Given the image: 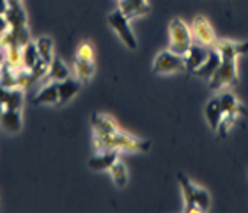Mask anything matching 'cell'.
<instances>
[{"label":"cell","instance_id":"cell-1","mask_svg":"<svg viewBox=\"0 0 248 213\" xmlns=\"http://www.w3.org/2000/svg\"><path fill=\"white\" fill-rule=\"evenodd\" d=\"M215 48L220 52L222 63L218 66L211 78H209V89L220 91V89L238 83V57L248 52L247 43H232V41H217Z\"/></svg>","mask_w":248,"mask_h":213},{"label":"cell","instance_id":"cell-2","mask_svg":"<svg viewBox=\"0 0 248 213\" xmlns=\"http://www.w3.org/2000/svg\"><path fill=\"white\" fill-rule=\"evenodd\" d=\"M94 147L96 151H147L151 147L149 141H142L137 137L129 135L126 131H114V133H107V135H94Z\"/></svg>","mask_w":248,"mask_h":213},{"label":"cell","instance_id":"cell-3","mask_svg":"<svg viewBox=\"0 0 248 213\" xmlns=\"http://www.w3.org/2000/svg\"><path fill=\"white\" fill-rule=\"evenodd\" d=\"M169 36H170L169 50H172L177 55H186L193 43V37H191V29L186 25L185 20L174 18L169 25Z\"/></svg>","mask_w":248,"mask_h":213},{"label":"cell","instance_id":"cell-4","mask_svg":"<svg viewBox=\"0 0 248 213\" xmlns=\"http://www.w3.org/2000/svg\"><path fill=\"white\" fill-rule=\"evenodd\" d=\"M107 21H108L110 27L114 29L115 34L121 37V41H123L129 50H137L139 43H137L133 31H131V27H129V20L126 18V15H124L119 7L115 11H112V13L107 16Z\"/></svg>","mask_w":248,"mask_h":213},{"label":"cell","instance_id":"cell-5","mask_svg":"<svg viewBox=\"0 0 248 213\" xmlns=\"http://www.w3.org/2000/svg\"><path fill=\"white\" fill-rule=\"evenodd\" d=\"M185 69V55H177L172 50H161L153 63V71L156 75H172V73H179Z\"/></svg>","mask_w":248,"mask_h":213},{"label":"cell","instance_id":"cell-6","mask_svg":"<svg viewBox=\"0 0 248 213\" xmlns=\"http://www.w3.org/2000/svg\"><path fill=\"white\" fill-rule=\"evenodd\" d=\"M96 64H94V50L89 43H82L78 47L77 59H75V73L80 82H89L94 75Z\"/></svg>","mask_w":248,"mask_h":213},{"label":"cell","instance_id":"cell-7","mask_svg":"<svg viewBox=\"0 0 248 213\" xmlns=\"http://www.w3.org/2000/svg\"><path fill=\"white\" fill-rule=\"evenodd\" d=\"M191 37L193 43L204 45V47H215L217 43V34L213 31L211 23L204 16H195L191 21Z\"/></svg>","mask_w":248,"mask_h":213},{"label":"cell","instance_id":"cell-8","mask_svg":"<svg viewBox=\"0 0 248 213\" xmlns=\"http://www.w3.org/2000/svg\"><path fill=\"white\" fill-rule=\"evenodd\" d=\"M207 53H209V47H204V45H199V43H191L190 50L185 55L186 69L195 71L197 68H201L204 61L207 59Z\"/></svg>","mask_w":248,"mask_h":213},{"label":"cell","instance_id":"cell-9","mask_svg":"<svg viewBox=\"0 0 248 213\" xmlns=\"http://www.w3.org/2000/svg\"><path fill=\"white\" fill-rule=\"evenodd\" d=\"M115 160H119V151L117 149L99 151L98 155L89 160V167L94 171H110V167L114 165Z\"/></svg>","mask_w":248,"mask_h":213},{"label":"cell","instance_id":"cell-10","mask_svg":"<svg viewBox=\"0 0 248 213\" xmlns=\"http://www.w3.org/2000/svg\"><path fill=\"white\" fill-rule=\"evenodd\" d=\"M0 128L7 133H18L21 130V110L4 109L0 115Z\"/></svg>","mask_w":248,"mask_h":213},{"label":"cell","instance_id":"cell-11","mask_svg":"<svg viewBox=\"0 0 248 213\" xmlns=\"http://www.w3.org/2000/svg\"><path fill=\"white\" fill-rule=\"evenodd\" d=\"M220 63H222V57H220V52H218L215 47H209V53H207V59L204 61V64H202L201 68H197L195 75H199V77L202 78H209L215 75V71L218 69V66H220Z\"/></svg>","mask_w":248,"mask_h":213},{"label":"cell","instance_id":"cell-12","mask_svg":"<svg viewBox=\"0 0 248 213\" xmlns=\"http://www.w3.org/2000/svg\"><path fill=\"white\" fill-rule=\"evenodd\" d=\"M82 87V82L78 80V78H66V80H62L59 82V105H66L69 103L75 96L78 94Z\"/></svg>","mask_w":248,"mask_h":213},{"label":"cell","instance_id":"cell-13","mask_svg":"<svg viewBox=\"0 0 248 213\" xmlns=\"http://www.w3.org/2000/svg\"><path fill=\"white\" fill-rule=\"evenodd\" d=\"M32 101L36 105H59V82H46Z\"/></svg>","mask_w":248,"mask_h":213},{"label":"cell","instance_id":"cell-14","mask_svg":"<svg viewBox=\"0 0 248 213\" xmlns=\"http://www.w3.org/2000/svg\"><path fill=\"white\" fill-rule=\"evenodd\" d=\"M93 130H94V135H107V133L117 131L119 126H117L114 117L98 112V114L93 115Z\"/></svg>","mask_w":248,"mask_h":213},{"label":"cell","instance_id":"cell-15","mask_svg":"<svg viewBox=\"0 0 248 213\" xmlns=\"http://www.w3.org/2000/svg\"><path fill=\"white\" fill-rule=\"evenodd\" d=\"M177 180H179V185L183 188V196H185V212H193V213H201V210L197 208L195 204V194H193V183L188 180V178L179 172L177 174Z\"/></svg>","mask_w":248,"mask_h":213},{"label":"cell","instance_id":"cell-16","mask_svg":"<svg viewBox=\"0 0 248 213\" xmlns=\"http://www.w3.org/2000/svg\"><path fill=\"white\" fill-rule=\"evenodd\" d=\"M69 77H71V73H69V68L66 66V63L59 57H53L45 80L46 82H62V80H66Z\"/></svg>","mask_w":248,"mask_h":213},{"label":"cell","instance_id":"cell-17","mask_svg":"<svg viewBox=\"0 0 248 213\" xmlns=\"http://www.w3.org/2000/svg\"><path fill=\"white\" fill-rule=\"evenodd\" d=\"M0 101L4 103L5 109H18L21 110L23 101H25V93L23 89H4V93L0 96Z\"/></svg>","mask_w":248,"mask_h":213},{"label":"cell","instance_id":"cell-18","mask_svg":"<svg viewBox=\"0 0 248 213\" xmlns=\"http://www.w3.org/2000/svg\"><path fill=\"white\" fill-rule=\"evenodd\" d=\"M4 16H5V20H7V23H9L11 29L27 27V13H25V9H23V4L9 5Z\"/></svg>","mask_w":248,"mask_h":213},{"label":"cell","instance_id":"cell-19","mask_svg":"<svg viewBox=\"0 0 248 213\" xmlns=\"http://www.w3.org/2000/svg\"><path fill=\"white\" fill-rule=\"evenodd\" d=\"M119 9L126 15L128 20H133V18L147 15L151 7L149 4H137V2H131V0H119Z\"/></svg>","mask_w":248,"mask_h":213},{"label":"cell","instance_id":"cell-20","mask_svg":"<svg viewBox=\"0 0 248 213\" xmlns=\"http://www.w3.org/2000/svg\"><path fill=\"white\" fill-rule=\"evenodd\" d=\"M223 115L225 114H223L222 107H220L218 98L209 99V103L206 105V119L213 130H218V126H220V123H222Z\"/></svg>","mask_w":248,"mask_h":213},{"label":"cell","instance_id":"cell-21","mask_svg":"<svg viewBox=\"0 0 248 213\" xmlns=\"http://www.w3.org/2000/svg\"><path fill=\"white\" fill-rule=\"evenodd\" d=\"M39 61H41V57H39V52H37L36 48V41H31L29 45H25V47L21 48V68L31 71V69H34V66Z\"/></svg>","mask_w":248,"mask_h":213},{"label":"cell","instance_id":"cell-22","mask_svg":"<svg viewBox=\"0 0 248 213\" xmlns=\"http://www.w3.org/2000/svg\"><path fill=\"white\" fill-rule=\"evenodd\" d=\"M16 73L18 68L11 66L9 63H2L0 64V85L5 89H16L18 87V82H16Z\"/></svg>","mask_w":248,"mask_h":213},{"label":"cell","instance_id":"cell-23","mask_svg":"<svg viewBox=\"0 0 248 213\" xmlns=\"http://www.w3.org/2000/svg\"><path fill=\"white\" fill-rule=\"evenodd\" d=\"M217 98H218V101H220V107H222L223 114L238 115L239 112H243V107L239 105L238 98H236L232 93H222L220 96H217Z\"/></svg>","mask_w":248,"mask_h":213},{"label":"cell","instance_id":"cell-24","mask_svg":"<svg viewBox=\"0 0 248 213\" xmlns=\"http://www.w3.org/2000/svg\"><path fill=\"white\" fill-rule=\"evenodd\" d=\"M36 48H37V52H39V57L45 61V63L50 66L53 61V39L52 37H48V36H41V37H37L36 39Z\"/></svg>","mask_w":248,"mask_h":213},{"label":"cell","instance_id":"cell-25","mask_svg":"<svg viewBox=\"0 0 248 213\" xmlns=\"http://www.w3.org/2000/svg\"><path fill=\"white\" fill-rule=\"evenodd\" d=\"M110 174H112V180L119 188H124L128 185V169L121 160L114 162V165L110 167Z\"/></svg>","mask_w":248,"mask_h":213},{"label":"cell","instance_id":"cell-26","mask_svg":"<svg viewBox=\"0 0 248 213\" xmlns=\"http://www.w3.org/2000/svg\"><path fill=\"white\" fill-rule=\"evenodd\" d=\"M193 194H195L197 208L201 210V212H206V210H209V206H211V197H209V194H207L204 188L195 187V185H193Z\"/></svg>","mask_w":248,"mask_h":213},{"label":"cell","instance_id":"cell-27","mask_svg":"<svg viewBox=\"0 0 248 213\" xmlns=\"http://www.w3.org/2000/svg\"><path fill=\"white\" fill-rule=\"evenodd\" d=\"M16 82H18V89H23L25 91L27 87H31L32 83L36 82V77L32 75V71L25 68H18V73H16Z\"/></svg>","mask_w":248,"mask_h":213},{"label":"cell","instance_id":"cell-28","mask_svg":"<svg viewBox=\"0 0 248 213\" xmlns=\"http://www.w3.org/2000/svg\"><path fill=\"white\" fill-rule=\"evenodd\" d=\"M9 4H7V0H0V15H5V11H7Z\"/></svg>","mask_w":248,"mask_h":213},{"label":"cell","instance_id":"cell-29","mask_svg":"<svg viewBox=\"0 0 248 213\" xmlns=\"http://www.w3.org/2000/svg\"><path fill=\"white\" fill-rule=\"evenodd\" d=\"M5 61V55H4V52H2V48H0V64L4 63Z\"/></svg>","mask_w":248,"mask_h":213},{"label":"cell","instance_id":"cell-30","mask_svg":"<svg viewBox=\"0 0 248 213\" xmlns=\"http://www.w3.org/2000/svg\"><path fill=\"white\" fill-rule=\"evenodd\" d=\"M131 2H137V4H149L147 0H131Z\"/></svg>","mask_w":248,"mask_h":213},{"label":"cell","instance_id":"cell-31","mask_svg":"<svg viewBox=\"0 0 248 213\" xmlns=\"http://www.w3.org/2000/svg\"><path fill=\"white\" fill-rule=\"evenodd\" d=\"M4 109H5V107H4V103H2V101H0V115H2V112H4Z\"/></svg>","mask_w":248,"mask_h":213}]
</instances>
